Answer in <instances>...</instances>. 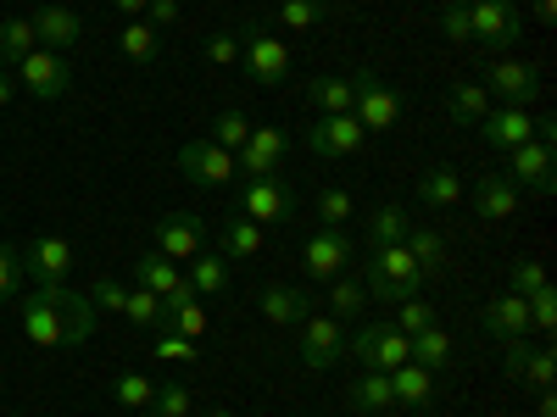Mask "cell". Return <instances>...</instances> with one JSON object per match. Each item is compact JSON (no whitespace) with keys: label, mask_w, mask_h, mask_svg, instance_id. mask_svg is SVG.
I'll use <instances>...</instances> for the list:
<instances>
[{"label":"cell","mask_w":557,"mask_h":417,"mask_svg":"<svg viewBox=\"0 0 557 417\" xmlns=\"http://www.w3.org/2000/svg\"><path fill=\"white\" fill-rule=\"evenodd\" d=\"M34 23L28 17H7V23H0V62H7V67H17L28 51H34Z\"/></svg>","instance_id":"37"},{"label":"cell","mask_w":557,"mask_h":417,"mask_svg":"<svg viewBox=\"0 0 557 417\" xmlns=\"http://www.w3.org/2000/svg\"><path fill=\"white\" fill-rule=\"evenodd\" d=\"M246 78H257V84H285L290 73H296V56H290V45L278 39V34H268L262 23H246L240 28V62H235Z\"/></svg>","instance_id":"2"},{"label":"cell","mask_w":557,"mask_h":417,"mask_svg":"<svg viewBox=\"0 0 557 417\" xmlns=\"http://www.w3.org/2000/svg\"><path fill=\"white\" fill-rule=\"evenodd\" d=\"M430 323H435V306H430V301H418V295H412V301H396V329H401L407 340H412L418 329H430Z\"/></svg>","instance_id":"49"},{"label":"cell","mask_w":557,"mask_h":417,"mask_svg":"<svg viewBox=\"0 0 557 417\" xmlns=\"http://www.w3.org/2000/svg\"><path fill=\"white\" fill-rule=\"evenodd\" d=\"M246 134H251V117H246V112H218L207 139H212V146H223V151H240Z\"/></svg>","instance_id":"43"},{"label":"cell","mask_w":557,"mask_h":417,"mask_svg":"<svg viewBox=\"0 0 557 417\" xmlns=\"http://www.w3.org/2000/svg\"><path fill=\"white\" fill-rule=\"evenodd\" d=\"M412 362H418V367H430V374H441V367L451 362V334L441 329V323H430V329H418V334H412Z\"/></svg>","instance_id":"34"},{"label":"cell","mask_w":557,"mask_h":417,"mask_svg":"<svg viewBox=\"0 0 557 417\" xmlns=\"http://www.w3.org/2000/svg\"><path fill=\"white\" fill-rule=\"evenodd\" d=\"M34 39L45 45V51H73V45L84 39V23H78V12L73 7H39L34 12Z\"/></svg>","instance_id":"22"},{"label":"cell","mask_w":557,"mask_h":417,"mask_svg":"<svg viewBox=\"0 0 557 417\" xmlns=\"http://www.w3.org/2000/svg\"><path fill=\"white\" fill-rule=\"evenodd\" d=\"M178 173L196 184V190H223V184H235V151L212 146V139H190V146L178 151Z\"/></svg>","instance_id":"8"},{"label":"cell","mask_w":557,"mask_h":417,"mask_svg":"<svg viewBox=\"0 0 557 417\" xmlns=\"http://www.w3.org/2000/svg\"><path fill=\"white\" fill-rule=\"evenodd\" d=\"M362 306H368V290L357 285V278H346V273H341V278H330V317H341V323H346V317H357Z\"/></svg>","instance_id":"42"},{"label":"cell","mask_w":557,"mask_h":417,"mask_svg":"<svg viewBox=\"0 0 557 417\" xmlns=\"http://www.w3.org/2000/svg\"><path fill=\"white\" fill-rule=\"evenodd\" d=\"M418 201L435 206V212L457 206V201H462V178H457V167H446V162L424 167V178H418Z\"/></svg>","instance_id":"27"},{"label":"cell","mask_w":557,"mask_h":417,"mask_svg":"<svg viewBox=\"0 0 557 417\" xmlns=\"http://www.w3.org/2000/svg\"><path fill=\"white\" fill-rule=\"evenodd\" d=\"M346 356V323L341 317H307L301 323V367H312V374H323V367H335Z\"/></svg>","instance_id":"11"},{"label":"cell","mask_w":557,"mask_h":417,"mask_svg":"<svg viewBox=\"0 0 557 417\" xmlns=\"http://www.w3.org/2000/svg\"><path fill=\"white\" fill-rule=\"evenodd\" d=\"M346 351L362 362V367H374V374H396L401 362H412V340L396 329V323H368V329H357L346 340Z\"/></svg>","instance_id":"4"},{"label":"cell","mask_w":557,"mask_h":417,"mask_svg":"<svg viewBox=\"0 0 557 417\" xmlns=\"http://www.w3.org/2000/svg\"><path fill=\"white\" fill-rule=\"evenodd\" d=\"M257 251H262V223L235 212L223 223V256H257Z\"/></svg>","instance_id":"36"},{"label":"cell","mask_w":557,"mask_h":417,"mask_svg":"<svg viewBox=\"0 0 557 417\" xmlns=\"http://www.w3.org/2000/svg\"><path fill=\"white\" fill-rule=\"evenodd\" d=\"M34 290L62 312V323H67V345H84L89 334H96V301H89V295H78L73 285H34Z\"/></svg>","instance_id":"18"},{"label":"cell","mask_w":557,"mask_h":417,"mask_svg":"<svg viewBox=\"0 0 557 417\" xmlns=\"http://www.w3.org/2000/svg\"><path fill=\"white\" fill-rule=\"evenodd\" d=\"M351 212H357V206H351V190H341V184H330V190L318 195V223H323V228H346Z\"/></svg>","instance_id":"45"},{"label":"cell","mask_w":557,"mask_h":417,"mask_svg":"<svg viewBox=\"0 0 557 417\" xmlns=\"http://www.w3.org/2000/svg\"><path fill=\"white\" fill-rule=\"evenodd\" d=\"M134 285L151 290V295H173V290L184 285V273H178V262H168L162 251H146V256H134Z\"/></svg>","instance_id":"24"},{"label":"cell","mask_w":557,"mask_h":417,"mask_svg":"<svg viewBox=\"0 0 557 417\" xmlns=\"http://www.w3.org/2000/svg\"><path fill=\"white\" fill-rule=\"evenodd\" d=\"M480 329L491 334V340H524L530 334V306H524V295H513V290H502V295H491L485 306H480Z\"/></svg>","instance_id":"17"},{"label":"cell","mask_w":557,"mask_h":417,"mask_svg":"<svg viewBox=\"0 0 557 417\" xmlns=\"http://www.w3.org/2000/svg\"><path fill=\"white\" fill-rule=\"evenodd\" d=\"M123 295H128V285H117V278H96V290H89L96 312H123Z\"/></svg>","instance_id":"52"},{"label":"cell","mask_w":557,"mask_h":417,"mask_svg":"<svg viewBox=\"0 0 557 417\" xmlns=\"http://www.w3.org/2000/svg\"><path fill=\"white\" fill-rule=\"evenodd\" d=\"M17 312H23V334H28L39 351H67V323H62V312L45 301L39 290H34L28 301H17Z\"/></svg>","instance_id":"19"},{"label":"cell","mask_w":557,"mask_h":417,"mask_svg":"<svg viewBox=\"0 0 557 417\" xmlns=\"http://www.w3.org/2000/svg\"><path fill=\"white\" fill-rule=\"evenodd\" d=\"M480 84L491 89V101H502V106H530L541 96V67H530V62H496Z\"/></svg>","instance_id":"15"},{"label":"cell","mask_w":557,"mask_h":417,"mask_svg":"<svg viewBox=\"0 0 557 417\" xmlns=\"http://www.w3.org/2000/svg\"><path fill=\"white\" fill-rule=\"evenodd\" d=\"M207 417H235V412H228V406H212V412H207Z\"/></svg>","instance_id":"59"},{"label":"cell","mask_w":557,"mask_h":417,"mask_svg":"<svg viewBox=\"0 0 557 417\" xmlns=\"http://www.w3.org/2000/svg\"><path fill=\"white\" fill-rule=\"evenodd\" d=\"M296 190L278 173H268V178H246V190H240V201H235V212L240 217H251V223H290L296 217Z\"/></svg>","instance_id":"5"},{"label":"cell","mask_w":557,"mask_h":417,"mask_svg":"<svg viewBox=\"0 0 557 417\" xmlns=\"http://www.w3.org/2000/svg\"><path fill=\"white\" fill-rule=\"evenodd\" d=\"M151 356H157L162 367H168V362H173V367H196V362H201V345H196V340H184V334H173V329H157Z\"/></svg>","instance_id":"40"},{"label":"cell","mask_w":557,"mask_h":417,"mask_svg":"<svg viewBox=\"0 0 557 417\" xmlns=\"http://www.w3.org/2000/svg\"><path fill=\"white\" fill-rule=\"evenodd\" d=\"M441 7H474V0H441Z\"/></svg>","instance_id":"60"},{"label":"cell","mask_w":557,"mask_h":417,"mask_svg":"<svg viewBox=\"0 0 557 417\" xmlns=\"http://www.w3.org/2000/svg\"><path fill=\"white\" fill-rule=\"evenodd\" d=\"M184 285H190L201 301H207V295H223V290H228V256L201 251V256L190 262V273H184Z\"/></svg>","instance_id":"30"},{"label":"cell","mask_w":557,"mask_h":417,"mask_svg":"<svg viewBox=\"0 0 557 417\" xmlns=\"http://www.w3.org/2000/svg\"><path fill=\"white\" fill-rule=\"evenodd\" d=\"M407 228H412V217H407V206H380L374 217H368V251L374 245H401L407 240Z\"/></svg>","instance_id":"33"},{"label":"cell","mask_w":557,"mask_h":417,"mask_svg":"<svg viewBox=\"0 0 557 417\" xmlns=\"http://www.w3.org/2000/svg\"><path fill=\"white\" fill-rule=\"evenodd\" d=\"M307 101L318 106V117L351 112V78H346V73H318V78H307Z\"/></svg>","instance_id":"28"},{"label":"cell","mask_w":557,"mask_h":417,"mask_svg":"<svg viewBox=\"0 0 557 417\" xmlns=\"http://www.w3.org/2000/svg\"><path fill=\"white\" fill-rule=\"evenodd\" d=\"M285 156H290V134L262 123V128H251V134H246V146L235 151V167H240L246 178H268V173L285 167Z\"/></svg>","instance_id":"12"},{"label":"cell","mask_w":557,"mask_h":417,"mask_svg":"<svg viewBox=\"0 0 557 417\" xmlns=\"http://www.w3.org/2000/svg\"><path fill=\"white\" fill-rule=\"evenodd\" d=\"M401 245H407V256L424 267V273H441V262H446V240L435 235V228H418V223H412Z\"/></svg>","instance_id":"35"},{"label":"cell","mask_w":557,"mask_h":417,"mask_svg":"<svg viewBox=\"0 0 557 417\" xmlns=\"http://www.w3.org/2000/svg\"><path fill=\"white\" fill-rule=\"evenodd\" d=\"M535 417H557V395H552V390H541V412H535Z\"/></svg>","instance_id":"57"},{"label":"cell","mask_w":557,"mask_h":417,"mask_svg":"<svg viewBox=\"0 0 557 417\" xmlns=\"http://www.w3.org/2000/svg\"><path fill=\"white\" fill-rule=\"evenodd\" d=\"M157 251H162L168 262H196V256L207 251V223L190 217V212H168V217L157 223Z\"/></svg>","instance_id":"14"},{"label":"cell","mask_w":557,"mask_h":417,"mask_svg":"<svg viewBox=\"0 0 557 417\" xmlns=\"http://www.w3.org/2000/svg\"><path fill=\"white\" fill-rule=\"evenodd\" d=\"M201 56H207L212 67H235V62H240V28H235V34H212V39H201Z\"/></svg>","instance_id":"50"},{"label":"cell","mask_w":557,"mask_h":417,"mask_svg":"<svg viewBox=\"0 0 557 417\" xmlns=\"http://www.w3.org/2000/svg\"><path fill=\"white\" fill-rule=\"evenodd\" d=\"M151 412H157V417H190V412H196V395L184 390V384H157Z\"/></svg>","instance_id":"47"},{"label":"cell","mask_w":557,"mask_h":417,"mask_svg":"<svg viewBox=\"0 0 557 417\" xmlns=\"http://www.w3.org/2000/svg\"><path fill=\"white\" fill-rule=\"evenodd\" d=\"M474 201H480V217H491V223H507L519 212V201H524V190L507 173H480V190H474Z\"/></svg>","instance_id":"23"},{"label":"cell","mask_w":557,"mask_h":417,"mask_svg":"<svg viewBox=\"0 0 557 417\" xmlns=\"http://www.w3.org/2000/svg\"><path fill=\"white\" fill-rule=\"evenodd\" d=\"M368 146V128L351 117V112H335V117H318L307 123V151L323 156V162H346Z\"/></svg>","instance_id":"7"},{"label":"cell","mask_w":557,"mask_h":417,"mask_svg":"<svg viewBox=\"0 0 557 417\" xmlns=\"http://www.w3.org/2000/svg\"><path fill=\"white\" fill-rule=\"evenodd\" d=\"M469 34L480 45H491V51H507V45L524 34V17H519L513 0H474L469 7Z\"/></svg>","instance_id":"9"},{"label":"cell","mask_w":557,"mask_h":417,"mask_svg":"<svg viewBox=\"0 0 557 417\" xmlns=\"http://www.w3.org/2000/svg\"><path fill=\"white\" fill-rule=\"evenodd\" d=\"M480 139H485V146H496V151L507 156L513 146L535 139V117H530L524 106H491V112H485V123H480Z\"/></svg>","instance_id":"20"},{"label":"cell","mask_w":557,"mask_h":417,"mask_svg":"<svg viewBox=\"0 0 557 417\" xmlns=\"http://www.w3.org/2000/svg\"><path fill=\"white\" fill-rule=\"evenodd\" d=\"M134 417H157V412H134Z\"/></svg>","instance_id":"61"},{"label":"cell","mask_w":557,"mask_h":417,"mask_svg":"<svg viewBox=\"0 0 557 417\" xmlns=\"http://www.w3.org/2000/svg\"><path fill=\"white\" fill-rule=\"evenodd\" d=\"M23 78V89L34 101H62L67 96V84H73V62L62 51H45V45H34V51L12 67Z\"/></svg>","instance_id":"6"},{"label":"cell","mask_w":557,"mask_h":417,"mask_svg":"<svg viewBox=\"0 0 557 417\" xmlns=\"http://www.w3.org/2000/svg\"><path fill=\"white\" fill-rule=\"evenodd\" d=\"M323 17H330V0H278V23H285L290 34H307Z\"/></svg>","instance_id":"39"},{"label":"cell","mask_w":557,"mask_h":417,"mask_svg":"<svg viewBox=\"0 0 557 417\" xmlns=\"http://www.w3.org/2000/svg\"><path fill=\"white\" fill-rule=\"evenodd\" d=\"M112 7H117L128 23H134V17H146V0H112Z\"/></svg>","instance_id":"56"},{"label":"cell","mask_w":557,"mask_h":417,"mask_svg":"<svg viewBox=\"0 0 557 417\" xmlns=\"http://www.w3.org/2000/svg\"><path fill=\"white\" fill-rule=\"evenodd\" d=\"M257 312H262L268 323H285V329H301V323H307V301H301V290H290V285H268V290L257 295Z\"/></svg>","instance_id":"25"},{"label":"cell","mask_w":557,"mask_h":417,"mask_svg":"<svg viewBox=\"0 0 557 417\" xmlns=\"http://www.w3.org/2000/svg\"><path fill=\"white\" fill-rule=\"evenodd\" d=\"M507 178L519 184V190H535V195H552L557 178H552V146L541 139H524V146L507 151Z\"/></svg>","instance_id":"16"},{"label":"cell","mask_w":557,"mask_h":417,"mask_svg":"<svg viewBox=\"0 0 557 417\" xmlns=\"http://www.w3.org/2000/svg\"><path fill=\"white\" fill-rule=\"evenodd\" d=\"M391 395H396V406H430L435 401V374L418 367V362H401L391 374Z\"/></svg>","instance_id":"26"},{"label":"cell","mask_w":557,"mask_h":417,"mask_svg":"<svg viewBox=\"0 0 557 417\" xmlns=\"http://www.w3.org/2000/svg\"><path fill=\"white\" fill-rule=\"evenodd\" d=\"M346 401H351L357 412H391V406H396V395H391V374H374V367H368V374L346 390Z\"/></svg>","instance_id":"32"},{"label":"cell","mask_w":557,"mask_h":417,"mask_svg":"<svg viewBox=\"0 0 557 417\" xmlns=\"http://www.w3.org/2000/svg\"><path fill=\"white\" fill-rule=\"evenodd\" d=\"M552 12H557V0H535V17L541 23H552Z\"/></svg>","instance_id":"58"},{"label":"cell","mask_w":557,"mask_h":417,"mask_svg":"<svg viewBox=\"0 0 557 417\" xmlns=\"http://www.w3.org/2000/svg\"><path fill=\"white\" fill-rule=\"evenodd\" d=\"M351 117L368 128V134H391L396 117H401V96L374 73V67H357L351 73Z\"/></svg>","instance_id":"3"},{"label":"cell","mask_w":557,"mask_h":417,"mask_svg":"<svg viewBox=\"0 0 557 417\" xmlns=\"http://www.w3.org/2000/svg\"><path fill=\"white\" fill-rule=\"evenodd\" d=\"M123 317H128V323H139V329H162V323H168L162 295L139 290V285H128V295H123Z\"/></svg>","instance_id":"38"},{"label":"cell","mask_w":557,"mask_h":417,"mask_svg":"<svg viewBox=\"0 0 557 417\" xmlns=\"http://www.w3.org/2000/svg\"><path fill=\"white\" fill-rule=\"evenodd\" d=\"M162 312H168L162 329H173V334H184V340H201L207 323H212V312L201 306V295H196L190 285H178L173 295H162Z\"/></svg>","instance_id":"21"},{"label":"cell","mask_w":557,"mask_h":417,"mask_svg":"<svg viewBox=\"0 0 557 417\" xmlns=\"http://www.w3.org/2000/svg\"><path fill=\"white\" fill-rule=\"evenodd\" d=\"M117 51H123V62H134V67H151V62H157V28H151L146 17L123 23V34H117Z\"/></svg>","instance_id":"31"},{"label":"cell","mask_w":557,"mask_h":417,"mask_svg":"<svg viewBox=\"0 0 557 417\" xmlns=\"http://www.w3.org/2000/svg\"><path fill=\"white\" fill-rule=\"evenodd\" d=\"M441 34L457 39V45H469V39H474V34H469V7H441Z\"/></svg>","instance_id":"53"},{"label":"cell","mask_w":557,"mask_h":417,"mask_svg":"<svg viewBox=\"0 0 557 417\" xmlns=\"http://www.w3.org/2000/svg\"><path fill=\"white\" fill-rule=\"evenodd\" d=\"M491 106H496V101H491L485 84H457L451 96H446V112H451V123H462V128H480Z\"/></svg>","instance_id":"29"},{"label":"cell","mask_w":557,"mask_h":417,"mask_svg":"<svg viewBox=\"0 0 557 417\" xmlns=\"http://www.w3.org/2000/svg\"><path fill=\"white\" fill-rule=\"evenodd\" d=\"M507 290L513 295H535V290H546V267L535 262V256H524V262H513V273H507Z\"/></svg>","instance_id":"46"},{"label":"cell","mask_w":557,"mask_h":417,"mask_svg":"<svg viewBox=\"0 0 557 417\" xmlns=\"http://www.w3.org/2000/svg\"><path fill=\"white\" fill-rule=\"evenodd\" d=\"M12 96H17V84H12V67L0 62V106H12Z\"/></svg>","instance_id":"55"},{"label":"cell","mask_w":557,"mask_h":417,"mask_svg":"<svg viewBox=\"0 0 557 417\" xmlns=\"http://www.w3.org/2000/svg\"><path fill=\"white\" fill-rule=\"evenodd\" d=\"M112 401H117L123 412H151V401H157V384H151L146 374H123V379L112 384Z\"/></svg>","instance_id":"41"},{"label":"cell","mask_w":557,"mask_h":417,"mask_svg":"<svg viewBox=\"0 0 557 417\" xmlns=\"http://www.w3.org/2000/svg\"><path fill=\"white\" fill-rule=\"evenodd\" d=\"M519 379H524L535 395L557 384V356H552V345H530V362H524V374H519Z\"/></svg>","instance_id":"44"},{"label":"cell","mask_w":557,"mask_h":417,"mask_svg":"<svg viewBox=\"0 0 557 417\" xmlns=\"http://www.w3.org/2000/svg\"><path fill=\"white\" fill-rule=\"evenodd\" d=\"M146 23H151V28L178 23V0H146Z\"/></svg>","instance_id":"54"},{"label":"cell","mask_w":557,"mask_h":417,"mask_svg":"<svg viewBox=\"0 0 557 417\" xmlns=\"http://www.w3.org/2000/svg\"><path fill=\"white\" fill-rule=\"evenodd\" d=\"M351 256H357V251H351L346 228H318V235L307 240V251H301V273H307V278H341Z\"/></svg>","instance_id":"13"},{"label":"cell","mask_w":557,"mask_h":417,"mask_svg":"<svg viewBox=\"0 0 557 417\" xmlns=\"http://www.w3.org/2000/svg\"><path fill=\"white\" fill-rule=\"evenodd\" d=\"M424 267L407 256V245H374L368 251V267H362V290L374 301H412L424 290Z\"/></svg>","instance_id":"1"},{"label":"cell","mask_w":557,"mask_h":417,"mask_svg":"<svg viewBox=\"0 0 557 417\" xmlns=\"http://www.w3.org/2000/svg\"><path fill=\"white\" fill-rule=\"evenodd\" d=\"M23 251L17 245H0V301H12V295H23Z\"/></svg>","instance_id":"48"},{"label":"cell","mask_w":557,"mask_h":417,"mask_svg":"<svg viewBox=\"0 0 557 417\" xmlns=\"http://www.w3.org/2000/svg\"><path fill=\"white\" fill-rule=\"evenodd\" d=\"M73 262H78V251L62 235H34L23 245V273H34V285H67Z\"/></svg>","instance_id":"10"},{"label":"cell","mask_w":557,"mask_h":417,"mask_svg":"<svg viewBox=\"0 0 557 417\" xmlns=\"http://www.w3.org/2000/svg\"><path fill=\"white\" fill-rule=\"evenodd\" d=\"M524 306H530V329L552 334V323H557V290L546 285V290H535V295H530Z\"/></svg>","instance_id":"51"}]
</instances>
